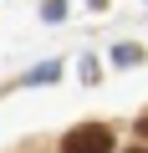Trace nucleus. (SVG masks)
Instances as JSON below:
<instances>
[{
  "mask_svg": "<svg viewBox=\"0 0 148 153\" xmlns=\"http://www.w3.org/2000/svg\"><path fill=\"white\" fill-rule=\"evenodd\" d=\"M61 153H112V133L102 123H82L61 138Z\"/></svg>",
  "mask_w": 148,
  "mask_h": 153,
  "instance_id": "f257e3e1",
  "label": "nucleus"
},
{
  "mask_svg": "<svg viewBox=\"0 0 148 153\" xmlns=\"http://www.w3.org/2000/svg\"><path fill=\"white\" fill-rule=\"evenodd\" d=\"M133 153H148V148H133Z\"/></svg>",
  "mask_w": 148,
  "mask_h": 153,
  "instance_id": "f03ea898",
  "label": "nucleus"
}]
</instances>
